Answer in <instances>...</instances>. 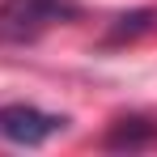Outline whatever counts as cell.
<instances>
[{"mask_svg":"<svg viewBox=\"0 0 157 157\" xmlns=\"http://www.w3.org/2000/svg\"><path fill=\"white\" fill-rule=\"evenodd\" d=\"M153 140H157V119L132 115V119L115 123V132L106 136V149H140V144H153Z\"/></svg>","mask_w":157,"mask_h":157,"instance_id":"3957f363","label":"cell"},{"mask_svg":"<svg viewBox=\"0 0 157 157\" xmlns=\"http://www.w3.org/2000/svg\"><path fill=\"white\" fill-rule=\"evenodd\" d=\"M77 13L81 9L72 0H0V43H34Z\"/></svg>","mask_w":157,"mask_h":157,"instance_id":"6da1fadb","label":"cell"},{"mask_svg":"<svg viewBox=\"0 0 157 157\" xmlns=\"http://www.w3.org/2000/svg\"><path fill=\"white\" fill-rule=\"evenodd\" d=\"M64 128H68V115H55V110H43V106H30V102L0 106V140H9V144L38 149L51 136H59Z\"/></svg>","mask_w":157,"mask_h":157,"instance_id":"7a4b0ae2","label":"cell"}]
</instances>
